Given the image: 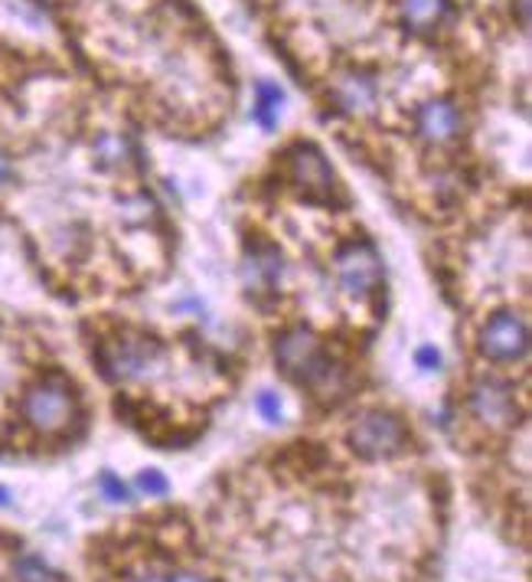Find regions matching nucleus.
<instances>
[{"label": "nucleus", "instance_id": "f257e3e1", "mask_svg": "<svg viewBox=\"0 0 532 582\" xmlns=\"http://www.w3.org/2000/svg\"><path fill=\"white\" fill-rule=\"evenodd\" d=\"M20 416L40 439H50V442L69 439L83 425L79 387L59 370L43 374V377H36L30 387L23 389Z\"/></svg>", "mask_w": 532, "mask_h": 582}, {"label": "nucleus", "instance_id": "f03ea898", "mask_svg": "<svg viewBox=\"0 0 532 582\" xmlns=\"http://www.w3.org/2000/svg\"><path fill=\"white\" fill-rule=\"evenodd\" d=\"M274 364L294 387L311 389L317 396H330L337 377L344 374L334 354L327 351L324 337L311 327H291L274 341Z\"/></svg>", "mask_w": 532, "mask_h": 582}, {"label": "nucleus", "instance_id": "7ed1b4c3", "mask_svg": "<svg viewBox=\"0 0 532 582\" xmlns=\"http://www.w3.org/2000/svg\"><path fill=\"white\" fill-rule=\"evenodd\" d=\"M281 177L291 187V194L301 196L311 206L340 209L350 203V194H347L340 174L334 171V164L327 161V154L314 141H294L281 154Z\"/></svg>", "mask_w": 532, "mask_h": 582}, {"label": "nucleus", "instance_id": "20e7f679", "mask_svg": "<svg viewBox=\"0 0 532 582\" xmlns=\"http://www.w3.org/2000/svg\"><path fill=\"white\" fill-rule=\"evenodd\" d=\"M409 442H412V435H409L405 422L389 409H362L347 432V445L366 462L395 459L409 449Z\"/></svg>", "mask_w": 532, "mask_h": 582}, {"label": "nucleus", "instance_id": "39448f33", "mask_svg": "<svg viewBox=\"0 0 532 582\" xmlns=\"http://www.w3.org/2000/svg\"><path fill=\"white\" fill-rule=\"evenodd\" d=\"M477 347L493 364H520L530 354V324L517 311H497L477 337Z\"/></svg>", "mask_w": 532, "mask_h": 582}, {"label": "nucleus", "instance_id": "423d86ee", "mask_svg": "<svg viewBox=\"0 0 532 582\" xmlns=\"http://www.w3.org/2000/svg\"><path fill=\"white\" fill-rule=\"evenodd\" d=\"M158 357H161V344L144 334H124L118 341L101 344V351H98V364H101L105 377L121 380V384L141 380L154 367Z\"/></svg>", "mask_w": 532, "mask_h": 582}, {"label": "nucleus", "instance_id": "0eeeda50", "mask_svg": "<svg viewBox=\"0 0 532 582\" xmlns=\"http://www.w3.org/2000/svg\"><path fill=\"white\" fill-rule=\"evenodd\" d=\"M337 279H340V289L347 291L350 298L379 294L386 285V272H382V259H379L376 246L366 242V239L347 242L337 252Z\"/></svg>", "mask_w": 532, "mask_h": 582}, {"label": "nucleus", "instance_id": "6e6552de", "mask_svg": "<svg viewBox=\"0 0 532 582\" xmlns=\"http://www.w3.org/2000/svg\"><path fill=\"white\" fill-rule=\"evenodd\" d=\"M470 416L480 422V425H487V429H493V432H507V429H513L517 425V419H520V402H517V392L507 387V384H500V380H477L474 387H470Z\"/></svg>", "mask_w": 532, "mask_h": 582}, {"label": "nucleus", "instance_id": "1a4fd4ad", "mask_svg": "<svg viewBox=\"0 0 532 582\" xmlns=\"http://www.w3.org/2000/svg\"><path fill=\"white\" fill-rule=\"evenodd\" d=\"M284 279V252L271 242H249L242 259V282L252 298L274 294L278 282Z\"/></svg>", "mask_w": 532, "mask_h": 582}, {"label": "nucleus", "instance_id": "9d476101", "mask_svg": "<svg viewBox=\"0 0 532 582\" xmlns=\"http://www.w3.org/2000/svg\"><path fill=\"white\" fill-rule=\"evenodd\" d=\"M415 121H419V134H422L425 141H432V144H450V141H457V134H460V128H464L460 108H457L454 101H447V98H432V101H425V105L419 108Z\"/></svg>", "mask_w": 532, "mask_h": 582}, {"label": "nucleus", "instance_id": "9b49d317", "mask_svg": "<svg viewBox=\"0 0 532 582\" xmlns=\"http://www.w3.org/2000/svg\"><path fill=\"white\" fill-rule=\"evenodd\" d=\"M399 13H402V23L412 33H435L450 20L454 3L450 0H402Z\"/></svg>", "mask_w": 532, "mask_h": 582}, {"label": "nucleus", "instance_id": "f8f14e48", "mask_svg": "<svg viewBox=\"0 0 532 582\" xmlns=\"http://www.w3.org/2000/svg\"><path fill=\"white\" fill-rule=\"evenodd\" d=\"M284 89L278 86V83H271V79H259L256 83V108H252V118H256V125L262 128V131H274L278 128V121H281V115H284Z\"/></svg>", "mask_w": 532, "mask_h": 582}, {"label": "nucleus", "instance_id": "ddd939ff", "mask_svg": "<svg viewBox=\"0 0 532 582\" xmlns=\"http://www.w3.org/2000/svg\"><path fill=\"white\" fill-rule=\"evenodd\" d=\"M256 412L265 419L268 425H281L284 422V402L274 389H259L256 392Z\"/></svg>", "mask_w": 532, "mask_h": 582}, {"label": "nucleus", "instance_id": "4468645a", "mask_svg": "<svg viewBox=\"0 0 532 582\" xmlns=\"http://www.w3.org/2000/svg\"><path fill=\"white\" fill-rule=\"evenodd\" d=\"M98 491H101V497H105V500H111V504H128V500L134 497V494H131V487L124 485V478H118V475H115V472H108V468L98 475Z\"/></svg>", "mask_w": 532, "mask_h": 582}, {"label": "nucleus", "instance_id": "2eb2a0df", "mask_svg": "<svg viewBox=\"0 0 532 582\" xmlns=\"http://www.w3.org/2000/svg\"><path fill=\"white\" fill-rule=\"evenodd\" d=\"M138 487H141L148 497H164V494L171 491V482H167V475H164L161 468H144V472L138 475Z\"/></svg>", "mask_w": 532, "mask_h": 582}, {"label": "nucleus", "instance_id": "dca6fc26", "mask_svg": "<svg viewBox=\"0 0 532 582\" xmlns=\"http://www.w3.org/2000/svg\"><path fill=\"white\" fill-rule=\"evenodd\" d=\"M415 367L422 370V374H435V370H442V364H444V357H442V351L435 347V344H422L419 351H415Z\"/></svg>", "mask_w": 532, "mask_h": 582}, {"label": "nucleus", "instance_id": "f3484780", "mask_svg": "<svg viewBox=\"0 0 532 582\" xmlns=\"http://www.w3.org/2000/svg\"><path fill=\"white\" fill-rule=\"evenodd\" d=\"M17 573H20V580L23 582H43L46 580V567H43L36 557H26V560H20V563H17Z\"/></svg>", "mask_w": 532, "mask_h": 582}, {"label": "nucleus", "instance_id": "a211bd4d", "mask_svg": "<svg viewBox=\"0 0 532 582\" xmlns=\"http://www.w3.org/2000/svg\"><path fill=\"white\" fill-rule=\"evenodd\" d=\"M10 177H13V164H10L7 151H0V187H7V184H10Z\"/></svg>", "mask_w": 532, "mask_h": 582}, {"label": "nucleus", "instance_id": "6ab92c4d", "mask_svg": "<svg viewBox=\"0 0 532 582\" xmlns=\"http://www.w3.org/2000/svg\"><path fill=\"white\" fill-rule=\"evenodd\" d=\"M167 582H216V580H206V576H199V573H174V576H167Z\"/></svg>", "mask_w": 532, "mask_h": 582}, {"label": "nucleus", "instance_id": "aec40b11", "mask_svg": "<svg viewBox=\"0 0 532 582\" xmlns=\"http://www.w3.org/2000/svg\"><path fill=\"white\" fill-rule=\"evenodd\" d=\"M13 504V494H10V487L0 485V507H10Z\"/></svg>", "mask_w": 532, "mask_h": 582}, {"label": "nucleus", "instance_id": "412c9836", "mask_svg": "<svg viewBox=\"0 0 532 582\" xmlns=\"http://www.w3.org/2000/svg\"><path fill=\"white\" fill-rule=\"evenodd\" d=\"M134 582H167V576H158V573H144V576H138Z\"/></svg>", "mask_w": 532, "mask_h": 582}, {"label": "nucleus", "instance_id": "4be33fe9", "mask_svg": "<svg viewBox=\"0 0 532 582\" xmlns=\"http://www.w3.org/2000/svg\"><path fill=\"white\" fill-rule=\"evenodd\" d=\"M520 10H523V26H530V0H520Z\"/></svg>", "mask_w": 532, "mask_h": 582}]
</instances>
